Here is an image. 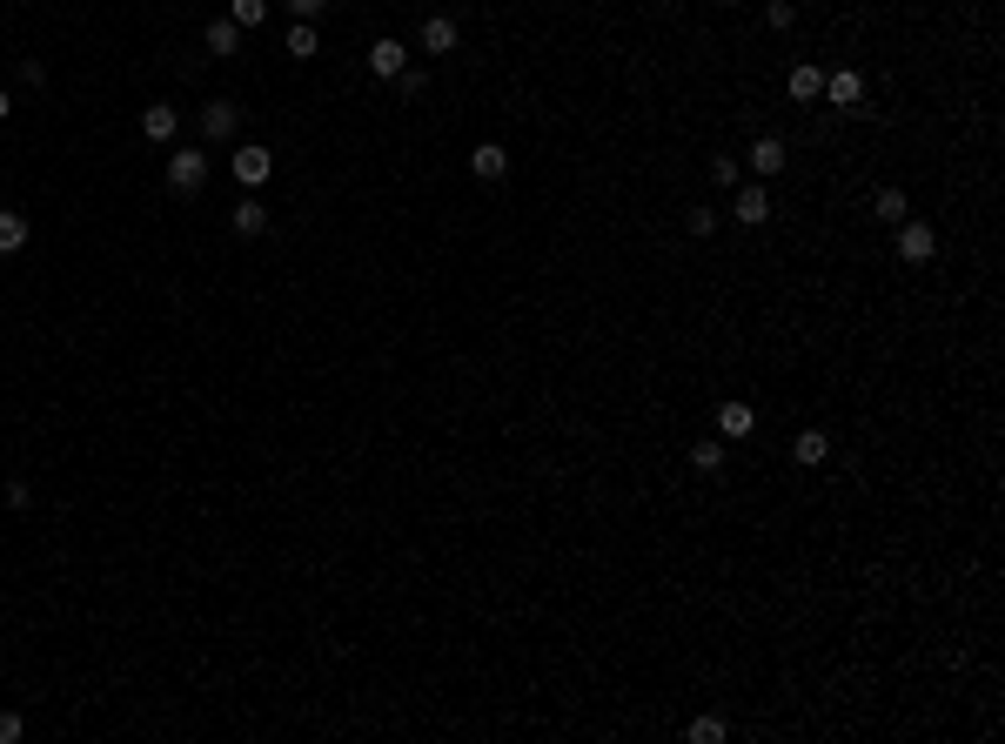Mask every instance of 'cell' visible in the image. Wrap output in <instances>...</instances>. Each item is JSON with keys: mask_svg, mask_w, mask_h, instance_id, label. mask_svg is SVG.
Instances as JSON below:
<instances>
[{"mask_svg": "<svg viewBox=\"0 0 1005 744\" xmlns=\"http://www.w3.org/2000/svg\"><path fill=\"white\" fill-rule=\"evenodd\" d=\"M201 181H208V155L201 148H175L168 155V195L188 202V195H201Z\"/></svg>", "mask_w": 1005, "mask_h": 744, "instance_id": "cell-1", "label": "cell"}, {"mask_svg": "<svg viewBox=\"0 0 1005 744\" xmlns=\"http://www.w3.org/2000/svg\"><path fill=\"white\" fill-rule=\"evenodd\" d=\"M898 255H905L912 269H918V262H932V255H938L932 222H912V215H905V222H898Z\"/></svg>", "mask_w": 1005, "mask_h": 744, "instance_id": "cell-2", "label": "cell"}, {"mask_svg": "<svg viewBox=\"0 0 1005 744\" xmlns=\"http://www.w3.org/2000/svg\"><path fill=\"white\" fill-rule=\"evenodd\" d=\"M818 101H831V108H851V114H858V101H865V74H858V68L825 74V94H818Z\"/></svg>", "mask_w": 1005, "mask_h": 744, "instance_id": "cell-3", "label": "cell"}, {"mask_svg": "<svg viewBox=\"0 0 1005 744\" xmlns=\"http://www.w3.org/2000/svg\"><path fill=\"white\" fill-rule=\"evenodd\" d=\"M235 128H242V108H235V101H208V108H201V141H235Z\"/></svg>", "mask_w": 1005, "mask_h": 744, "instance_id": "cell-4", "label": "cell"}, {"mask_svg": "<svg viewBox=\"0 0 1005 744\" xmlns=\"http://www.w3.org/2000/svg\"><path fill=\"white\" fill-rule=\"evenodd\" d=\"M268 168H275V155H268L262 141L235 148V181H242V188H262V181H268Z\"/></svg>", "mask_w": 1005, "mask_h": 744, "instance_id": "cell-5", "label": "cell"}, {"mask_svg": "<svg viewBox=\"0 0 1005 744\" xmlns=\"http://www.w3.org/2000/svg\"><path fill=\"white\" fill-rule=\"evenodd\" d=\"M731 215L744 228H764V222H771V195H764L758 181H744V188H737V202H731Z\"/></svg>", "mask_w": 1005, "mask_h": 744, "instance_id": "cell-6", "label": "cell"}, {"mask_svg": "<svg viewBox=\"0 0 1005 744\" xmlns=\"http://www.w3.org/2000/svg\"><path fill=\"white\" fill-rule=\"evenodd\" d=\"M402 68H409V47H402V41H389V34H382V41L369 47V74H376V81H396Z\"/></svg>", "mask_w": 1005, "mask_h": 744, "instance_id": "cell-7", "label": "cell"}, {"mask_svg": "<svg viewBox=\"0 0 1005 744\" xmlns=\"http://www.w3.org/2000/svg\"><path fill=\"white\" fill-rule=\"evenodd\" d=\"M825 456H831V436H825V429H798V436H791V463H798V470H818Z\"/></svg>", "mask_w": 1005, "mask_h": 744, "instance_id": "cell-8", "label": "cell"}, {"mask_svg": "<svg viewBox=\"0 0 1005 744\" xmlns=\"http://www.w3.org/2000/svg\"><path fill=\"white\" fill-rule=\"evenodd\" d=\"M469 175H476V181H503V175H510V148H496V141H476V155H469Z\"/></svg>", "mask_w": 1005, "mask_h": 744, "instance_id": "cell-9", "label": "cell"}, {"mask_svg": "<svg viewBox=\"0 0 1005 744\" xmlns=\"http://www.w3.org/2000/svg\"><path fill=\"white\" fill-rule=\"evenodd\" d=\"M751 429H758V409L751 403H724L717 409V436H724V443H744Z\"/></svg>", "mask_w": 1005, "mask_h": 744, "instance_id": "cell-10", "label": "cell"}, {"mask_svg": "<svg viewBox=\"0 0 1005 744\" xmlns=\"http://www.w3.org/2000/svg\"><path fill=\"white\" fill-rule=\"evenodd\" d=\"M141 135H148V141H175V135H181V114L168 108V101H155V108H141Z\"/></svg>", "mask_w": 1005, "mask_h": 744, "instance_id": "cell-11", "label": "cell"}, {"mask_svg": "<svg viewBox=\"0 0 1005 744\" xmlns=\"http://www.w3.org/2000/svg\"><path fill=\"white\" fill-rule=\"evenodd\" d=\"M456 41H463V34H456L449 14H429L423 21V54H456Z\"/></svg>", "mask_w": 1005, "mask_h": 744, "instance_id": "cell-12", "label": "cell"}, {"mask_svg": "<svg viewBox=\"0 0 1005 744\" xmlns=\"http://www.w3.org/2000/svg\"><path fill=\"white\" fill-rule=\"evenodd\" d=\"M871 215H878L885 228H898L905 215H912V202H905V188H878V195H871Z\"/></svg>", "mask_w": 1005, "mask_h": 744, "instance_id": "cell-13", "label": "cell"}, {"mask_svg": "<svg viewBox=\"0 0 1005 744\" xmlns=\"http://www.w3.org/2000/svg\"><path fill=\"white\" fill-rule=\"evenodd\" d=\"M784 168V141L778 135H758L751 141V175H778Z\"/></svg>", "mask_w": 1005, "mask_h": 744, "instance_id": "cell-14", "label": "cell"}, {"mask_svg": "<svg viewBox=\"0 0 1005 744\" xmlns=\"http://www.w3.org/2000/svg\"><path fill=\"white\" fill-rule=\"evenodd\" d=\"M27 248V215L21 208H0V255H21Z\"/></svg>", "mask_w": 1005, "mask_h": 744, "instance_id": "cell-15", "label": "cell"}, {"mask_svg": "<svg viewBox=\"0 0 1005 744\" xmlns=\"http://www.w3.org/2000/svg\"><path fill=\"white\" fill-rule=\"evenodd\" d=\"M784 94H791V101H804V108H811V101L825 94V74H818V68H791V81H784Z\"/></svg>", "mask_w": 1005, "mask_h": 744, "instance_id": "cell-16", "label": "cell"}, {"mask_svg": "<svg viewBox=\"0 0 1005 744\" xmlns=\"http://www.w3.org/2000/svg\"><path fill=\"white\" fill-rule=\"evenodd\" d=\"M228 222H235V235H262V228H268V208L255 202V195H242V202H235V215H228Z\"/></svg>", "mask_w": 1005, "mask_h": 744, "instance_id": "cell-17", "label": "cell"}, {"mask_svg": "<svg viewBox=\"0 0 1005 744\" xmlns=\"http://www.w3.org/2000/svg\"><path fill=\"white\" fill-rule=\"evenodd\" d=\"M691 470H704V476L724 470V436H704V443H691Z\"/></svg>", "mask_w": 1005, "mask_h": 744, "instance_id": "cell-18", "label": "cell"}, {"mask_svg": "<svg viewBox=\"0 0 1005 744\" xmlns=\"http://www.w3.org/2000/svg\"><path fill=\"white\" fill-rule=\"evenodd\" d=\"M242 47V27L235 21H208V54H235Z\"/></svg>", "mask_w": 1005, "mask_h": 744, "instance_id": "cell-19", "label": "cell"}, {"mask_svg": "<svg viewBox=\"0 0 1005 744\" xmlns=\"http://www.w3.org/2000/svg\"><path fill=\"white\" fill-rule=\"evenodd\" d=\"M282 47H289V61H309V54H315V21H295Z\"/></svg>", "mask_w": 1005, "mask_h": 744, "instance_id": "cell-20", "label": "cell"}, {"mask_svg": "<svg viewBox=\"0 0 1005 744\" xmlns=\"http://www.w3.org/2000/svg\"><path fill=\"white\" fill-rule=\"evenodd\" d=\"M228 21H235V27H262L268 21V0H228Z\"/></svg>", "mask_w": 1005, "mask_h": 744, "instance_id": "cell-21", "label": "cell"}, {"mask_svg": "<svg viewBox=\"0 0 1005 744\" xmlns=\"http://www.w3.org/2000/svg\"><path fill=\"white\" fill-rule=\"evenodd\" d=\"M684 738H691V744H724V718H697Z\"/></svg>", "mask_w": 1005, "mask_h": 744, "instance_id": "cell-22", "label": "cell"}, {"mask_svg": "<svg viewBox=\"0 0 1005 744\" xmlns=\"http://www.w3.org/2000/svg\"><path fill=\"white\" fill-rule=\"evenodd\" d=\"M684 228H691L697 242H704V235H711V228H717V215H711V208H691V215H684Z\"/></svg>", "mask_w": 1005, "mask_h": 744, "instance_id": "cell-23", "label": "cell"}, {"mask_svg": "<svg viewBox=\"0 0 1005 744\" xmlns=\"http://www.w3.org/2000/svg\"><path fill=\"white\" fill-rule=\"evenodd\" d=\"M711 181H717V188H737V161L717 155V161H711Z\"/></svg>", "mask_w": 1005, "mask_h": 744, "instance_id": "cell-24", "label": "cell"}, {"mask_svg": "<svg viewBox=\"0 0 1005 744\" xmlns=\"http://www.w3.org/2000/svg\"><path fill=\"white\" fill-rule=\"evenodd\" d=\"M764 21H771V27H791V21H798V7H791V0H771V7H764Z\"/></svg>", "mask_w": 1005, "mask_h": 744, "instance_id": "cell-25", "label": "cell"}, {"mask_svg": "<svg viewBox=\"0 0 1005 744\" xmlns=\"http://www.w3.org/2000/svg\"><path fill=\"white\" fill-rule=\"evenodd\" d=\"M396 88H402V101H416V94H423V74H416V68H402V74H396Z\"/></svg>", "mask_w": 1005, "mask_h": 744, "instance_id": "cell-26", "label": "cell"}, {"mask_svg": "<svg viewBox=\"0 0 1005 744\" xmlns=\"http://www.w3.org/2000/svg\"><path fill=\"white\" fill-rule=\"evenodd\" d=\"M21 731H27V724L14 718V711H0V744H21Z\"/></svg>", "mask_w": 1005, "mask_h": 744, "instance_id": "cell-27", "label": "cell"}, {"mask_svg": "<svg viewBox=\"0 0 1005 744\" xmlns=\"http://www.w3.org/2000/svg\"><path fill=\"white\" fill-rule=\"evenodd\" d=\"M322 7H329V0H289V14H295V21H315Z\"/></svg>", "mask_w": 1005, "mask_h": 744, "instance_id": "cell-28", "label": "cell"}, {"mask_svg": "<svg viewBox=\"0 0 1005 744\" xmlns=\"http://www.w3.org/2000/svg\"><path fill=\"white\" fill-rule=\"evenodd\" d=\"M7 114H14V101H7V88H0V121H7Z\"/></svg>", "mask_w": 1005, "mask_h": 744, "instance_id": "cell-29", "label": "cell"}, {"mask_svg": "<svg viewBox=\"0 0 1005 744\" xmlns=\"http://www.w3.org/2000/svg\"><path fill=\"white\" fill-rule=\"evenodd\" d=\"M711 7H737V0H711Z\"/></svg>", "mask_w": 1005, "mask_h": 744, "instance_id": "cell-30", "label": "cell"}]
</instances>
